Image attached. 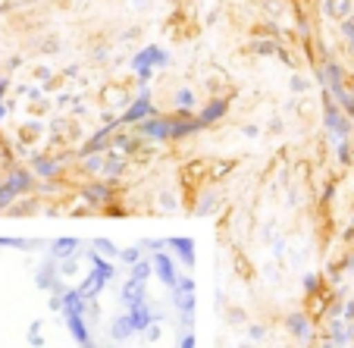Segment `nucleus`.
<instances>
[{"label": "nucleus", "mask_w": 354, "mask_h": 348, "mask_svg": "<svg viewBox=\"0 0 354 348\" xmlns=\"http://www.w3.org/2000/svg\"><path fill=\"white\" fill-rule=\"evenodd\" d=\"M85 257H88V264H91V270H100V273H104L110 282H113V276H116V264L110 261V257H104L100 251H85Z\"/></svg>", "instance_id": "2eb2a0df"}, {"label": "nucleus", "mask_w": 354, "mask_h": 348, "mask_svg": "<svg viewBox=\"0 0 354 348\" xmlns=\"http://www.w3.org/2000/svg\"><path fill=\"white\" fill-rule=\"evenodd\" d=\"M32 173L38 176V179L54 182V179H60V173H63V161L60 157H50V154H41V157H35Z\"/></svg>", "instance_id": "9b49d317"}, {"label": "nucleus", "mask_w": 354, "mask_h": 348, "mask_svg": "<svg viewBox=\"0 0 354 348\" xmlns=\"http://www.w3.org/2000/svg\"><path fill=\"white\" fill-rule=\"evenodd\" d=\"M198 132H204V126H201L198 116L179 113V110L169 116V138L173 141H185V138H192V135H198Z\"/></svg>", "instance_id": "423d86ee"}, {"label": "nucleus", "mask_w": 354, "mask_h": 348, "mask_svg": "<svg viewBox=\"0 0 354 348\" xmlns=\"http://www.w3.org/2000/svg\"><path fill=\"white\" fill-rule=\"evenodd\" d=\"M79 261H82V255H75V257H66V261H60L57 267H60L63 276H75V273H79Z\"/></svg>", "instance_id": "412c9836"}, {"label": "nucleus", "mask_w": 354, "mask_h": 348, "mask_svg": "<svg viewBox=\"0 0 354 348\" xmlns=\"http://www.w3.org/2000/svg\"><path fill=\"white\" fill-rule=\"evenodd\" d=\"M110 286V280L100 270H88V276H82V282H79V292L85 295L88 302H97L100 298V292Z\"/></svg>", "instance_id": "9d476101"}, {"label": "nucleus", "mask_w": 354, "mask_h": 348, "mask_svg": "<svg viewBox=\"0 0 354 348\" xmlns=\"http://www.w3.org/2000/svg\"><path fill=\"white\" fill-rule=\"evenodd\" d=\"M129 276L138 282H151V276H154V257H141L138 264H132V267H129Z\"/></svg>", "instance_id": "dca6fc26"}, {"label": "nucleus", "mask_w": 354, "mask_h": 348, "mask_svg": "<svg viewBox=\"0 0 354 348\" xmlns=\"http://www.w3.org/2000/svg\"><path fill=\"white\" fill-rule=\"evenodd\" d=\"M167 245L176 251V261H179L182 267H188V270L194 267V239L192 235H169Z\"/></svg>", "instance_id": "1a4fd4ad"}, {"label": "nucleus", "mask_w": 354, "mask_h": 348, "mask_svg": "<svg viewBox=\"0 0 354 348\" xmlns=\"http://www.w3.org/2000/svg\"><path fill=\"white\" fill-rule=\"evenodd\" d=\"M132 336H135V329H132V320H129V314H116L113 320H110L107 339L113 342V345H126Z\"/></svg>", "instance_id": "f8f14e48"}, {"label": "nucleus", "mask_w": 354, "mask_h": 348, "mask_svg": "<svg viewBox=\"0 0 354 348\" xmlns=\"http://www.w3.org/2000/svg\"><path fill=\"white\" fill-rule=\"evenodd\" d=\"M91 248H94V251H100L104 257H120V251H122V248H116L110 239H94Z\"/></svg>", "instance_id": "6ab92c4d"}, {"label": "nucleus", "mask_w": 354, "mask_h": 348, "mask_svg": "<svg viewBox=\"0 0 354 348\" xmlns=\"http://www.w3.org/2000/svg\"><path fill=\"white\" fill-rule=\"evenodd\" d=\"M141 257H145V251H141V245H129L120 251V261L126 264V267H132V264H138Z\"/></svg>", "instance_id": "aec40b11"}, {"label": "nucleus", "mask_w": 354, "mask_h": 348, "mask_svg": "<svg viewBox=\"0 0 354 348\" xmlns=\"http://www.w3.org/2000/svg\"><path fill=\"white\" fill-rule=\"evenodd\" d=\"M167 63H169V54L163 51V47H157V44L145 47V51H138V54L132 57V69H135V75H138L141 85H145V82L154 75V69L167 66Z\"/></svg>", "instance_id": "f03ea898"}, {"label": "nucleus", "mask_w": 354, "mask_h": 348, "mask_svg": "<svg viewBox=\"0 0 354 348\" xmlns=\"http://www.w3.org/2000/svg\"><path fill=\"white\" fill-rule=\"evenodd\" d=\"M151 116H157V107L151 104V94L141 91L138 98H135V101L126 107V113L120 116V126H138V122L151 120Z\"/></svg>", "instance_id": "20e7f679"}, {"label": "nucleus", "mask_w": 354, "mask_h": 348, "mask_svg": "<svg viewBox=\"0 0 354 348\" xmlns=\"http://www.w3.org/2000/svg\"><path fill=\"white\" fill-rule=\"evenodd\" d=\"M141 248H147V251L154 255V251H163V248H169V245H167V239H145Z\"/></svg>", "instance_id": "4be33fe9"}, {"label": "nucleus", "mask_w": 354, "mask_h": 348, "mask_svg": "<svg viewBox=\"0 0 354 348\" xmlns=\"http://www.w3.org/2000/svg\"><path fill=\"white\" fill-rule=\"evenodd\" d=\"M226 113H229V101H226V98H210V101L201 107L198 120H201V126H204V129H210V126H216V122L226 120Z\"/></svg>", "instance_id": "6e6552de"}, {"label": "nucleus", "mask_w": 354, "mask_h": 348, "mask_svg": "<svg viewBox=\"0 0 354 348\" xmlns=\"http://www.w3.org/2000/svg\"><path fill=\"white\" fill-rule=\"evenodd\" d=\"M151 257H154V276H157V280H160L167 289L179 286L182 276H179V270H176V257L169 255V251H154Z\"/></svg>", "instance_id": "0eeeda50"}, {"label": "nucleus", "mask_w": 354, "mask_h": 348, "mask_svg": "<svg viewBox=\"0 0 354 348\" xmlns=\"http://www.w3.org/2000/svg\"><path fill=\"white\" fill-rule=\"evenodd\" d=\"M323 122H326V135L342 145V141H351V116L335 104L333 94H323Z\"/></svg>", "instance_id": "f257e3e1"}, {"label": "nucleus", "mask_w": 354, "mask_h": 348, "mask_svg": "<svg viewBox=\"0 0 354 348\" xmlns=\"http://www.w3.org/2000/svg\"><path fill=\"white\" fill-rule=\"evenodd\" d=\"M288 329H292V336H298V339H308V336H310L308 317H304V314H292V317H288Z\"/></svg>", "instance_id": "a211bd4d"}, {"label": "nucleus", "mask_w": 354, "mask_h": 348, "mask_svg": "<svg viewBox=\"0 0 354 348\" xmlns=\"http://www.w3.org/2000/svg\"><path fill=\"white\" fill-rule=\"evenodd\" d=\"M116 188H120L116 179H104V176H100V179L88 182V185L82 188V198H85L88 208L104 210V208H110V204H116Z\"/></svg>", "instance_id": "7ed1b4c3"}, {"label": "nucleus", "mask_w": 354, "mask_h": 348, "mask_svg": "<svg viewBox=\"0 0 354 348\" xmlns=\"http://www.w3.org/2000/svg\"><path fill=\"white\" fill-rule=\"evenodd\" d=\"M194 104H198V98H194L192 88H179V91H176V110H179V113H192Z\"/></svg>", "instance_id": "f3484780"}, {"label": "nucleus", "mask_w": 354, "mask_h": 348, "mask_svg": "<svg viewBox=\"0 0 354 348\" xmlns=\"http://www.w3.org/2000/svg\"><path fill=\"white\" fill-rule=\"evenodd\" d=\"M135 132H138L141 138H147L151 145H167V141H173L169 138V116H151V120L138 122Z\"/></svg>", "instance_id": "39448f33"}, {"label": "nucleus", "mask_w": 354, "mask_h": 348, "mask_svg": "<svg viewBox=\"0 0 354 348\" xmlns=\"http://www.w3.org/2000/svg\"><path fill=\"white\" fill-rule=\"evenodd\" d=\"M79 248H82V241L75 239V235H63V239H54V241H50V257L60 264V261H66V257L82 255Z\"/></svg>", "instance_id": "4468645a"}, {"label": "nucleus", "mask_w": 354, "mask_h": 348, "mask_svg": "<svg viewBox=\"0 0 354 348\" xmlns=\"http://www.w3.org/2000/svg\"><path fill=\"white\" fill-rule=\"evenodd\" d=\"M176 348H194V333H192V329L179 336V345H176Z\"/></svg>", "instance_id": "5701e85b"}, {"label": "nucleus", "mask_w": 354, "mask_h": 348, "mask_svg": "<svg viewBox=\"0 0 354 348\" xmlns=\"http://www.w3.org/2000/svg\"><path fill=\"white\" fill-rule=\"evenodd\" d=\"M120 298H122V304H126V311L147 302V282H138V280H132V276H126V286H122Z\"/></svg>", "instance_id": "ddd939ff"}]
</instances>
